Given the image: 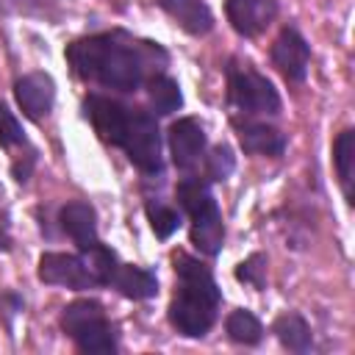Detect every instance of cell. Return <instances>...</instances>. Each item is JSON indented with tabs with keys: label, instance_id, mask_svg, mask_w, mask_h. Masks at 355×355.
I'll return each instance as SVG.
<instances>
[{
	"label": "cell",
	"instance_id": "obj_1",
	"mask_svg": "<svg viewBox=\"0 0 355 355\" xmlns=\"http://www.w3.org/2000/svg\"><path fill=\"white\" fill-rule=\"evenodd\" d=\"M178 288L169 302V322L180 336L197 338L205 336L216 319V308L222 302V291L205 263L186 252L172 255Z\"/></svg>",
	"mask_w": 355,
	"mask_h": 355
},
{
	"label": "cell",
	"instance_id": "obj_2",
	"mask_svg": "<svg viewBox=\"0 0 355 355\" xmlns=\"http://www.w3.org/2000/svg\"><path fill=\"white\" fill-rule=\"evenodd\" d=\"M67 61L72 72L83 80H97L108 89L119 92H133L139 89L144 78V61L141 55L116 42L111 33H97L78 39L67 47Z\"/></svg>",
	"mask_w": 355,
	"mask_h": 355
},
{
	"label": "cell",
	"instance_id": "obj_3",
	"mask_svg": "<svg viewBox=\"0 0 355 355\" xmlns=\"http://www.w3.org/2000/svg\"><path fill=\"white\" fill-rule=\"evenodd\" d=\"M178 200H180V208L191 219V230H189L191 244L202 255L214 258L222 250L225 225H222V214H219V205H216L211 189L202 180H183V183H178Z\"/></svg>",
	"mask_w": 355,
	"mask_h": 355
},
{
	"label": "cell",
	"instance_id": "obj_4",
	"mask_svg": "<svg viewBox=\"0 0 355 355\" xmlns=\"http://www.w3.org/2000/svg\"><path fill=\"white\" fill-rule=\"evenodd\" d=\"M64 333L80 352H116V333L97 300H75L61 313Z\"/></svg>",
	"mask_w": 355,
	"mask_h": 355
},
{
	"label": "cell",
	"instance_id": "obj_5",
	"mask_svg": "<svg viewBox=\"0 0 355 355\" xmlns=\"http://www.w3.org/2000/svg\"><path fill=\"white\" fill-rule=\"evenodd\" d=\"M227 97L241 114H280V94L266 75L250 64H227Z\"/></svg>",
	"mask_w": 355,
	"mask_h": 355
},
{
	"label": "cell",
	"instance_id": "obj_6",
	"mask_svg": "<svg viewBox=\"0 0 355 355\" xmlns=\"http://www.w3.org/2000/svg\"><path fill=\"white\" fill-rule=\"evenodd\" d=\"M119 147L125 150L130 164H136L141 172H147V175L161 172V133H158V125L150 114L130 111L125 139Z\"/></svg>",
	"mask_w": 355,
	"mask_h": 355
},
{
	"label": "cell",
	"instance_id": "obj_7",
	"mask_svg": "<svg viewBox=\"0 0 355 355\" xmlns=\"http://www.w3.org/2000/svg\"><path fill=\"white\" fill-rule=\"evenodd\" d=\"M42 283L50 286H67V288H94V280L83 263L80 255L72 252H44L39 258V269H36Z\"/></svg>",
	"mask_w": 355,
	"mask_h": 355
},
{
	"label": "cell",
	"instance_id": "obj_8",
	"mask_svg": "<svg viewBox=\"0 0 355 355\" xmlns=\"http://www.w3.org/2000/svg\"><path fill=\"white\" fill-rule=\"evenodd\" d=\"M272 64L280 69V75L291 83L305 80L308 64H311V47L302 39L297 28H283L272 44Z\"/></svg>",
	"mask_w": 355,
	"mask_h": 355
},
{
	"label": "cell",
	"instance_id": "obj_9",
	"mask_svg": "<svg viewBox=\"0 0 355 355\" xmlns=\"http://www.w3.org/2000/svg\"><path fill=\"white\" fill-rule=\"evenodd\" d=\"M83 111L92 119V125H94V130H97V136L103 141L116 144V147L122 144L125 128H128V116H130V111L125 105H119L116 100L103 97V94H89L83 100Z\"/></svg>",
	"mask_w": 355,
	"mask_h": 355
},
{
	"label": "cell",
	"instance_id": "obj_10",
	"mask_svg": "<svg viewBox=\"0 0 355 355\" xmlns=\"http://www.w3.org/2000/svg\"><path fill=\"white\" fill-rule=\"evenodd\" d=\"M14 97L28 119H42L53 111L55 83L47 72H28L14 83Z\"/></svg>",
	"mask_w": 355,
	"mask_h": 355
},
{
	"label": "cell",
	"instance_id": "obj_11",
	"mask_svg": "<svg viewBox=\"0 0 355 355\" xmlns=\"http://www.w3.org/2000/svg\"><path fill=\"white\" fill-rule=\"evenodd\" d=\"M205 150V128L194 116H183L169 128V153L178 169H191Z\"/></svg>",
	"mask_w": 355,
	"mask_h": 355
},
{
	"label": "cell",
	"instance_id": "obj_12",
	"mask_svg": "<svg viewBox=\"0 0 355 355\" xmlns=\"http://www.w3.org/2000/svg\"><path fill=\"white\" fill-rule=\"evenodd\" d=\"M225 14L239 36L252 39L269 28V22L277 14V3L275 0H225Z\"/></svg>",
	"mask_w": 355,
	"mask_h": 355
},
{
	"label": "cell",
	"instance_id": "obj_13",
	"mask_svg": "<svg viewBox=\"0 0 355 355\" xmlns=\"http://www.w3.org/2000/svg\"><path fill=\"white\" fill-rule=\"evenodd\" d=\"M58 222H61V230L80 247V250H89L94 247L100 239H97V214L89 202L83 200H72L67 202L61 211H58Z\"/></svg>",
	"mask_w": 355,
	"mask_h": 355
},
{
	"label": "cell",
	"instance_id": "obj_14",
	"mask_svg": "<svg viewBox=\"0 0 355 355\" xmlns=\"http://www.w3.org/2000/svg\"><path fill=\"white\" fill-rule=\"evenodd\" d=\"M155 3L191 36H205L214 28V11L208 8L205 0H155Z\"/></svg>",
	"mask_w": 355,
	"mask_h": 355
},
{
	"label": "cell",
	"instance_id": "obj_15",
	"mask_svg": "<svg viewBox=\"0 0 355 355\" xmlns=\"http://www.w3.org/2000/svg\"><path fill=\"white\" fill-rule=\"evenodd\" d=\"M239 130V141L244 147V153L252 155H269V158H280L286 153V133H280L277 128L266 125V122H244L236 125Z\"/></svg>",
	"mask_w": 355,
	"mask_h": 355
},
{
	"label": "cell",
	"instance_id": "obj_16",
	"mask_svg": "<svg viewBox=\"0 0 355 355\" xmlns=\"http://www.w3.org/2000/svg\"><path fill=\"white\" fill-rule=\"evenodd\" d=\"M108 286H114L128 300H150L158 294V277L150 269H141L133 263H116Z\"/></svg>",
	"mask_w": 355,
	"mask_h": 355
},
{
	"label": "cell",
	"instance_id": "obj_17",
	"mask_svg": "<svg viewBox=\"0 0 355 355\" xmlns=\"http://www.w3.org/2000/svg\"><path fill=\"white\" fill-rule=\"evenodd\" d=\"M272 333H275L277 341H280L286 349H291V352H308V349L313 347V333H311L308 322H305L300 313H294V311L280 313V316L275 319V324H272Z\"/></svg>",
	"mask_w": 355,
	"mask_h": 355
},
{
	"label": "cell",
	"instance_id": "obj_18",
	"mask_svg": "<svg viewBox=\"0 0 355 355\" xmlns=\"http://www.w3.org/2000/svg\"><path fill=\"white\" fill-rule=\"evenodd\" d=\"M225 330H227V336H230L236 344H247V347H252V344H258V341L263 338V324H261L258 316L250 313L247 308L230 311L227 319H225Z\"/></svg>",
	"mask_w": 355,
	"mask_h": 355
},
{
	"label": "cell",
	"instance_id": "obj_19",
	"mask_svg": "<svg viewBox=\"0 0 355 355\" xmlns=\"http://www.w3.org/2000/svg\"><path fill=\"white\" fill-rule=\"evenodd\" d=\"M147 94H150V103L155 108V114L166 116L172 111H178L183 105V94H180V86L175 78L169 75H155L147 86Z\"/></svg>",
	"mask_w": 355,
	"mask_h": 355
},
{
	"label": "cell",
	"instance_id": "obj_20",
	"mask_svg": "<svg viewBox=\"0 0 355 355\" xmlns=\"http://www.w3.org/2000/svg\"><path fill=\"white\" fill-rule=\"evenodd\" d=\"M333 161L336 172L341 178V189L347 200L352 202V161H355V130H341L338 139L333 141Z\"/></svg>",
	"mask_w": 355,
	"mask_h": 355
},
{
	"label": "cell",
	"instance_id": "obj_21",
	"mask_svg": "<svg viewBox=\"0 0 355 355\" xmlns=\"http://www.w3.org/2000/svg\"><path fill=\"white\" fill-rule=\"evenodd\" d=\"M147 219L158 239H169L180 227V214L164 202H147Z\"/></svg>",
	"mask_w": 355,
	"mask_h": 355
},
{
	"label": "cell",
	"instance_id": "obj_22",
	"mask_svg": "<svg viewBox=\"0 0 355 355\" xmlns=\"http://www.w3.org/2000/svg\"><path fill=\"white\" fill-rule=\"evenodd\" d=\"M233 169H236V158H233L230 147H227V144H216V147L211 150V155L205 158V172H208V178H211V180H227V178L233 175Z\"/></svg>",
	"mask_w": 355,
	"mask_h": 355
},
{
	"label": "cell",
	"instance_id": "obj_23",
	"mask_svg": "<svg viewBox=\"0 0 355 355\" xmlns=\"http://www.w3.org/2000/svg\"><path fill=\"white\" fill-rule=\"evenodd\" d=\"M17 144H25V130L14 116V111L0 100V147H17Z\"/></svg>",
	"mask_w": 355,
	"mask_h": 355
},
{
	"label": "cell",
	"instance_id": "obj_24",
	"mask_svg": "<svg viewBox=\"0 0 355 355\" xmlns=\"http://www.w3.org/2000/svg\"><path fill=\"white\" fill-rule=\"evenodd\" d=\"M236 277L250 283V286H255V288H263V283H266V255L255 252L247 261H241L239 269H236Z\"/></svg>",
	"mask_w": 355,
	"mask_h": 355
},
{
	"label": "cell",
	"instance_id": "obj_25",
	"mask_svg": "<svg viewBox=\"0 0 355 355\" xmlns=\"http://www.w3.org/2000/svg\"><path fill=\"white\" fill-rule=\"evenodd\" d=\"M33 164H36V150H31V153H28L25 164H22V161H14V166H11V172H14V180H17V183H25V180L31 178V169H33Z\"/></svg>",
	"mask_w": 355,
	"mask_h": 355
}]
</instances>
